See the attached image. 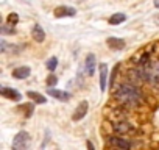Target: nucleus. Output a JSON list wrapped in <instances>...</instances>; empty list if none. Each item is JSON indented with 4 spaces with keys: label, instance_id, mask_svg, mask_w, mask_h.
Here are the masks:
<instances>
[{
    "label": "nucleus",
    "instance_id": "obj_1",
    "mask_svg": "<svg viewBox=\"0 0 159 150\" xmlns=\"http://www.w3.org/2000/svg\"><path fill=\"white\" fill-rule=\"evenodd\" d=\"M112 97L125 106H139L143 103V94L134 83H122L114 91Z\"/></svg>",
    "mask_w": 159,
    "mask_h": 150
},
{
    "label": "nucleus",
    "instance_id": "obj_2",
    "mask_svg": "<svg viewBox=\"0 0 159 150\" xmlns=\"http://www.w3.org/2000/svg\"><path fill=\"white\" fill-rule=\"evenodd\" d=\"M142 70L143 80L151 85H159V58L148 59L143 66H137Z\"/></svg>",
    "mask_w": 159,
    "mask_h": 150
},
{
    "label": "nucleus",
    "instance_id": "obj_3",
    "mask_svg": "<svg viewBox=\"0 0 159 150\" xmlns=\"http://www.w3.org/2000/svg\"><path fill=\"white\" fill-rule=\"evenodd\" d=\"M30 147V134L27 131H19L13 139V148L14 150H25Z\"/></svg>",
    "mask_w": 159,
    "mask_h": 150
},
{
    "label": "nucleus",
    "instance_id": "obj_4",
    "mask_svg": "<svg viewBox=\"0 0 159 150\" xmlns=\"http://www.w3.org/2000/svg\"><path fill=\"white\" fill-rule=\"evenodd\" d=\"M114 131L120 136H128V134H134L136 133V128L134 125H131L129 122L123 120V122H117L114 124Z\"/></svg>",
    "mask_w": 159,
    "mask_h": 150
},
{
    "label": "nucleus",
    "instance_id": "obj_5",
    "mask_svg": "<svg viewBox=\"0 0 159 150\" xmlns=\"http://www.w3.org/2000/svg\"><path fill=\"white\" fill-rule=\"evenodd\" d=\"M95 67H97V59H95V55L94 53H88L86 59H84V67L81 72H84V75L88 77H92L95 73Z\"/></svg>",
    "mask_w": 159,
    "mask_h": 150
},
{
    "label": "nucleus",
    "instance_id": "obj_6",
    "mask_svg": "<svg viewBox=\"0 0 159 150\" xmlns=\"http://www.w3.org/2000/svg\"><path fill=\"white\" fill-rule=\"evenodd\" d=\"M88 110H89L88 100H81V102L78 103V106L75 108V111H73V114H72V119H73V120H81V119L88 114Z\"/></svg>",
    "mask_w": 159,
    "mask_h": 150
},
{
    "label": "nucleus",
    "instance_id": "obj_7",
    "mask_svg": "<svg viewBox=\"0 0 159 150\" xmlns=\"http://www.w3.org/2000/svg\"><path fill=\"white\" fill-rule=\"evenodd\" d=\"M53 14H55V17H73L75 14H76V10L75 8H72V7H66V5H62V7H56L55 10H53Z\"/></svg>",
    "mask_w": 159,
    "mask_h": 150
},
{
    "label": "nucleus",
    "instance_id": "obj_8",
    "mask_svg": "<svg viewBox=\"0 0 159 150\" xmlns=\"http://www.w3.org/2000/svg\"><path fill=\"white\" fill-rule=\"evenodd\" d=\"M47 94L48 96H52V97H55V99H58V100H61V102H67V100H70V94L69 92H66V91H59V89H55V86H48L47 88Z\"/></svg>",
    "mask_w": 159,
    "mask_h": 150
},
{
    "label": "nucleus",
    "instance_id": "obj_9",
    "mask_svg": "<svg viewBox=\"0 0 159 150\" xmlns=\"http://www.w3.org/2000/svg\"><path fill=\"white\" fill-rule=\"evenodd\" d=\"M0 94H2L5 99H10V100H13V102H19V100L22 99V96H20L16 89L8 88V86H2V88H0Z\"/></svg>",
    "mask_w": 159,
    "mask_h": 150
},
{
    "label": "nucleus",
    "instance_id": "obj_10",
    "mask_svg": "<svg viewBox=\"0 0 159 150\" xmlns=\"http://www.w3.org/2000/svg\"><path fill=\"white\" fill-rule=\"evenodd\" d=\"M106 45L111 49V50H122L123 47H125V41L123 39H120V38H116V36H111V38H108L106 39Z\"/></svg>",
    "mask_w": 159,
    "mask_h": 150
},
{
    "label": "nucleus",
    "instance_id": "obj_11",
    "mask_svg": "<svg viewBox=\"0 0 159 150\" xmlns=\"http://www.w3.org/2000/svg\"><path fill=\"white\" fill-rule=\"evenodd\" d=\"M30 73H31V69L28 66H20V67H16L13 70V77L17 80H24V78L30 77Z\"/></svg>",
    "mask_w": 159,
    "mask_h": 150
},
{
    "label": "nucleus",
    "instance_id": "obj_12",
    "mask_svg": "<svg viewBox=\"0 0 159 150\" xmlns=\"http://www.w3.org/2000/svg\"><path fill=\"white\" fill-rule=\"evenodd\" d=\"M31 38L36 41V42H44L45 39V31L42 30V27L39 24H36L33 28H31Z\"/></svg>",
    "mask_w": 159,
    "mask_h": 150
},
{
    "label": "nucleus",
    "instance_id": "obj_13",
    "mask_svg": "<svg viewBox=\"0 0 159 150\" xmlns=\"http://www.w3.org/2000/svg\"><path fill=\"white\" fill-rule=\"evenodd\" d=\"M106 78H108V64L102 63L100 64V89H106Z\"/></svg>",
    "mask_w": 159,
    "mask_h": 150
},
{
    "label": "nucleus",
    "instance_id": "obj_14",
    "mask_svg": "<svg viewBox=\"0 0 159 150\" xmlns=\"http://www.w3.org/2000/svg\"><path fill=\"white\" fill-rule=\"evenodd\" d=\"M109 142H111L112 145L119 147V148H131V145H133V144H131L129 141H126L125 138H111Z\"/></svg>",
    "mask_w": 159,
    "mask_h": 150
},
{
    "label": "nucleus",
    "instance_id": "obj_15",
    "mask_svg": "<svg viewBox=\"0 0 159 150\" xmlns=\"http://www.w3.org/2000/svg\"><path fill=\"white\" fill-rule=\"evenodd\" d=\"M27 96H28V99H31L34 103H39V105H44V103L47 102V99H45L42 94L34 92V91H28V92H27Z\"/></svg>",
    "mask_w": 159,
    "mask_h": 150
},
{
    "label": "nucleus",
    "instance_id": "obj_16",
    "mask_svg": "<svg viewBox=\"0 0 159 150\" xmlns=\"http://www.w3.org/2000/svg\"><path fill=\"white\" fill-rule=\"evenodd\" d=\"M126 21V16L123 14V13H116V14H112L111 17H109V24L111 25H119V24H122V22H125Z\"/></svg>",
    "mask_w": 159,
    "mask_h": 150
},
{
    "label": "nucleus",
    "instance_id": "obj_17",
    "mask_svg": "<svg viewBox=\"0 0 159 150\" xmlns=\"http://www.w3.org/2000/svg\"><path fill=\"white\" fill-rule=\"evenodd\" d=\"M45 66H47V69H48L50 72H53V70L56 69V66H58V58H56V56L48 58V59H47V63H45Z\"/></svg>",
    "mask_w": 159,
    "mask_h": 150
},
{
    "label": "nucleus",
    "instance_id": "obj_18",
    "mask_svg": "<svg viewBox=\"0 0 159 150\" xmlns=\"http://www.w3.org/2000/svg\"><path fill=\"white\" fill-rule=\"evenodd\" d=\"M0 31H2V35H14V33H16V30H14V27H13L11 24L3 25L2 28H0Z\"/></svg>",
    "mask_w": 159,
    "mask_h": 150
},
{
    "label": "nucleus",
    "instance_id": "obj_19",
    "mask_svg": "<svg viewBox=\"0 0 159 150\" xmlns=\"http://www.w3.org/2000/svg\"><path fill=\"white\" fill-rule=\"evenodd\" d=\"M7 21H8V24H11V25H17V22H19L17 13H10L8 17H7Z\"/></svg>",
    "mask_w": 159,
    "mask_h": 150
},
{
    "label": "nucleus",
    "instance_id": "obj_20",
    "mask_svg": "<svg viewBox=\"0 0 159 150\" xmlns=\"http://www.w3.org/2000/svg\"><path fill=\"white\" fill-rule=\"evenodd\" d=\"M45 83H47V86H55V85L58 83V78H56V75H53V73H52V75H48V77H47V82H45Z\"/></svg>",
    "mask_w": 159,
    "mask_h": 150
},
{
    "label": "nucleus",
    "instance_id": "obj_21",
    "mask_svg": "<svg viewBox=\"0 0 159 150\" xmlns=\"http://www.w3.org/2000/svg\"><path fill=\"white\" fill-rule=\"evenodd\" d=\"M20 110H27L28 113H27V117H30L31 116V113H33V105H25V106H20Z\"/></svg>",
    "mask_w": 159,
    "mask_h": 150
},
{
    "label": "nucleus",
    "instance_id": "obj_22",
    "mask_svg": "<svg viewBox=\"0 0 159 150\" xmlns=\"http://www.w3.org/2000/svg\"><path fill=\"white\" fill-rule=\"evenodd\" d=\"M154 7H156V8H159V0H154Z\"/></svg>",
    "mask_w": 159,
    "mask_h": 150
}]
</instances>
